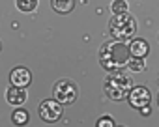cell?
I'll return each instance as SVG.
<instances>
[{"instance_id":"obj_1","label":"cell","mask_w":159,"mask_h":127,"mask_svg":"<svg viewBox=\"0 0 159 127\" xmlns=\"http://www.w3.org/2000/svg\"><path fill=\"white\" fill-rule=\"evenodd\" d=\"M129 58H131V54L127 50V45L124 41H118V39L105 41L99 49V64L109 73L122 71L127 66Z\"/></svg>"},{"instance_id":"obj_2","label":"cell","mask_w":159,"mask_h":127,"mask_svg":"<svg viewBox=\"0 0 159 127\" xmlns=\"http://www.w3.org/2000/svg\"><path fill=\"white\" fill-rule=\"evenodd\" d=\"M133 88V81L129 75L122 71H114L109 77H105L103 82V92L111 101H124L129 95V90Z\"/></svg>"},{"instance_id":"obj_3","label":"cell","mask_w":159,"mask_h":127,"mask_svg":"<svg viewBox=\"0 0 159 127\" xmlns=\"http://www.w3.org/2000/svg\"><path fill=\"white\" fill-rule=\"evenodd\" d=\"M137 19L127 11V13H120V15H114L111 21H109V32L112 36V39H118V41H131L137 34Z\"/></svg>"},{"instance_id":"obj_4","label":"cell","mask_w":159,"mask_h":127,"mask_svg":"<svg viewBox=\"0 0 159 127\" xmlns=\"http://www.w3.org/2000/svg\"><path fill=\"white\" fill-rule=\"evenodd\" d=\"M79 97V86L69 79H60L52 84V99L60 105H73Z\"/></svg>"},{"instance_id":"obj_5","label":"cell","mask_w":159,"mask_h":127,"mask_svg":"<svg viewBox=\"0 0 159 127\" xmlns=\"http://www.w3.org/2000/svg\"><path fill=\"white\" fill-rule=\"evenodd\" d=\"M38 114L45 123H56L64 114V105H60L56 99H43L38 107Z\"/></svg>"},{"instance_id":"obj_6","label":"cell","mask_w":159,"mask_h":127,"mask_svg":"<svg viewBox=\"0 0 159 127\" xmlns=\"http://www.w3.org/2000/svg\"><path fill=\"white\" fill-rule=\"evenodd\" d=\"M127 101H129V105H131L133 108L139 110V108L150 105V101H152V94H150V90H148L146 86H133V88L129 90Z\"/></svg>"},{"instance_id":"obj_7","label":"cell","mask_w":159,"mask_h":127,"mask_svg":"<svg viewBox=\"0 0 159 127\" xmlns=\"http://www.w3.org/2000/svg\"><path fill=\"white\" fill-rule=\"evenodd\" d=\"M10 84L17 88H28L32 84V73L25 66H17L10 71Z\"/></svg>"},{"instance_id":"obj_8","label":"cell","mask_w":159,"mask_h":127,"mask_svg":"<svg viewBox=\"0 0 159 127\" xmlns=\"http://www.w3.org/2000/svg\"><path fill=\"white\" fill-rule=\"evenodd\" d=\"M28 99V92L26 88H17V86H10L6 90V101L11 107H23Z\"/></svg>"},{"instance_id":"obj_9","label":"cell","mask_w":159,"mask_h":127,"mask_svg":"<svg viewBox=\"0 0 159 127\" xmlns=\"http://www.w3.org/2000/svg\"><path fill=\"white\" fill-rule=\"evenodd\" d=\"M127 50H129V54L135 56V58H146L148 52H150V45H148V41L142 39V37H133V39L129 41V45H127Z\"/></svg>"},{"instance_id":"obj_10","label":"cell","mask_w":159,"mask_h":127,"mask_svg":"<svg viewBox=\"0 0 159 127\" xmlns=\"http://www.w3.org/2000/svg\"><path fill=\"white\" fill-rule=\"evenodd\" d=\"M11 121H13V125H17V127H25V125H28V121H30V112H28L25 107H15L13 112H11Z\"/></svg>"},{"instance_id":"obj_11","label":"cell","mask_w":159,"mask_h":127,"mask_svg":"<svg viewBox=\"0 0 159 127\" xmlns=\"http://www.w3.org/2000/svg\"><path fill=\"white\" fill-rule=\"evenodd\" d=\"M51 8L60 15H67L75 10V0H51Z\"/></svg>"},{"instance_id":"obj_12","label":"cell","mask_w":159,"mask_h":127,"mask_svg":"<svg viewBox=\"0 0 159 127\" xmlns=\"http://www.w3.org/2000/svg\"><path fill=\"white\" fill-rule=\"evenodd\" d=\"M39 6V0H15V8L21 13H32Z\"/></svg>"},{"instance_id":"obj_13","label":"cell","mask_w":159,"mask_h":127,"mask_svg":"<svg viewBox=\"0 0 159 127\" xmlns=\"http://www.w3.org/2000/svg\"><path fill=\"white\" fill-rule=\"evenodd\" d=\"M127 68H129L131 71H135V73H140V71L146 69V60H144V58H135V56H131L129 62H127Z\"/></svg>"},{"instance_id":"obj_14","label":"cell","mask_w":159,"mask_h":127,"mask_svg":"<svg viewBox=\"0 0 159 127\" xmlns=\"http://www.w3.org/2000/svg\"><path fill=\"white\" fill-rule=\"evenodd\" d=\"M127 10H129V4L125 2V0H112V2H111V11L114 15L127 13Z\"/></svg>"},{"instance_id":"obj_15","label":"cell","mask_w":159,"mask_h":127,"mask_svg":"<svg viewBox=\"0 0 159 127\" xmlns=\"http://www.w3.org/2000/svg\"><path fill=\"white\" fill-rule=\"evenodd\" d=\"M96 127H116V123H114L112 116L105 114V116H101V118L96 121Z\"/></svg>"},{"instance_id":"obj_16","label":"cell","mask_w":159,"mask_h":127,"mask_svg":"<svg viewBox=\"0 0 159 127\" xmlns=\"http://www.w3.org/2000/svg\"><path fill=\"white\" fill-rule=\"evenodd\" d=\"M139 110H140V114H142V116H150V114H152L150 105H146V107H142V108H139Z\"/></svg>"},{"instance_id":"obj_17","label":"cell","mask_w":159,"mask_h":127,"mask_svg":"<svg viewBox=\"0 0 159 127\" xmlns=\"http://www.w3.org/2000/svg\"><path fill=\"white\" fill-rule=\"evenodd\" d=\"M0 52H2V41H0Z\"/></svg>"},{"instance_id":"obj_18","label":"cell","mask_w":159,"mask_h":127,"mask_svg":"<svg viewBox=\"0 0 159 127\" xmlns=\"http://www.w3.org/2000/svg\"><path fill=\"white\" fill-rule=\"evenodd\" d=\"M157 107H159V94H157Z\"/></svg>"},{"instance_id":"obj_19","label":"cell","mask_w":159,"mask_h":127,"mask_svg":"<svg viewBox=\"0 0 159 127\" xmlns=\"http://www.w3.org/2000/svg\"><path fill=\"white\" fill-rule=\"evenodd\" d=\"M120 127H124V125H120Z\"/></svg>"}]
</instances>
